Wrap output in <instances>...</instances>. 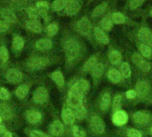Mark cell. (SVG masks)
I'll return each mask as SVG.
<instances>
[{
    "mask_svg": "<svg viewBox=\"0 0 152 137\" xmlns=\"http://www.w3.org/2000/svg\"><path fill=\"white\" fill-rule=\"evenodd\" d=\"M88 132L92 136L101 137L106 133V125L99 113L92 111L87 118Z\"/></svg>",
    "mask_w": 152,
    "mask_h": 137,
    "instance_id": "obj_1",
    "label": "cell"
},
{
    "mask_svg": "<svg viewBox=\"0 0 152 137\" xmlns=\"http://www.w3.org/2000/svg\"><path fill=\"white\" fill-rule=\"evenodd\" d=\"M134 89L137 94V101L150 103L152 99V82L148 78H139Z\"/></svg>",
    "mask_w": 152,
    "mask_h": 137,
    "instance_id": "obj_2",
    "label": "cell"
},
{
    "mask_svg": "<svg viewBox=\"0 0 152 137\" xmlns=\"http://www.w3.org/2000/svg\"><path fill=\"white\" fill-rule=\"evenodd\" d=\"M130 118L132 123L141 131H143L152 125V112L147 110L134 111L131 114Z\"/></svg>",
    "mask_w": 152,
    "mask_h": 137,
    "instance_id": "obj_3",
    "label": "cell"
},
{
    "mask_svg": "<svg viewBox=\"0 0 152 137\" xmlns=\"http://www.w3.org/2000/svg\"><path fill=\"white\" fill-rule=\"evenodd\" d=\"M64 52L67 61L69 64H73L81 54V45L75 38H69L64 43Z\"/></svg>",
    "mask_w": 152,
    "mask_h": 137,
    "instance_id": "obj_4",
    "label": "cell"
},
{
    "mask_svg": "<svg viewBox=\"0 0 152 137\" xmlns=\"http://www.w3.org/2000/svg\"><path fill=\"white\" fill-rule=\"evenodd\" d=\"M112 103V95L110 89L103 90L98 97L97 101V109L101 114L107 113L111 109Z\"/></svg>",
    "mask_w": 152,
    "mask_h": 137,
    "instance_id": "obj_5",
    "label": "cell"
},
{
    "mask_svg": "<svg viewBox=\"0 0 152 137\" xmlns=\"http://www.w3.org/2000/svg\"><path fill=\"white\" fill-rule=\"evenodd\" d=\"M67 104L71 109H75L76 107L81 104H85V96L70 86L69 90L68 92Z\"/></svg>",
    "mask_w": 152,
    "mask_h": 137,
    "instance_id": "obj_6",
    "label": "cell"
},
{
    "mask_svg": "<svg viewBox=\"0 0 152 137\" xmlns=\"http://www.w3.org/2000/svg\"><path fill=\"white\" fill-rule=\"evenodd\" d=\"M132 62L144 74H148V73H150L151 71V62H148L147 59L144 58L141 53H134L133 55H132Z\"/></svg>",
    "mask_w": 152,
    "mask_h": 137,
    "instance_id": "obj_7",
    "label": "cell"
},
{
    "mask_svg": "<svg viewBox=\"0 0 152 137\" xmlns=\"http://www.w3.org/2000/svg\"><path fill=\"white\" fill-rule=\"evenodd\" d=\"M129 115L128 113L124 111L123 109L122 110H118V111H116L114 112H112V115H111V121L113 123V125L117 127H125L128 121H129Z\"/></svg>",
    "mask_w": 152,
    "mask_h": 137,
    "instance_id": "obj_8",
    "label": "cell"
},
{
    "mask_svg": "<svg viewBox=\"0 0 152 137\" xmlns=\"http://www.w3.org/2000/svg\"><path fill=\"white\" fill-rule=\"evenodd\" d=\"M104 73H105V65H104V63L99 62L96 64V66L94 68V70H92V72L90 73L91 76H92V78L94 80V84L95 86H97L100 84V82H101V80H102V76L104 75Z\"/></svg>",
    "mask_w": 152,
    "mask_h": 137,
    "instance_id": "obj_9",
    "label": "cell"
},
{
    "mask_svg": "<svg viewBox=\"0 0 152 137\" xmlns=\"http://www.w3.org/2000/svg\"><path fill=\"white\" fill-rule=\"evenodd\" d=\"M118 135L119 137H143L144 134L142 131L136 127H120V129L118 131Z\"/></svg>",
    "mask_w": 152,
    "mask_h": 137,
    "instance_id": "obj_10",
    "label": "cell"
},
{
    "mask_svg": "<svg viewBox=\"0 0 152 137\" xmlns=\"http://www.w3.org/2000/svg\"><path fill=\"white\" fill-rule=\"evenodd\" d=\"M71 86H73L77 92H79L84 96H86V95L89 93L90 88H91L90 82L86 78H78V79H77L71 85Z\"/></svg>",
    "mask_w": 152,
    "mask_h": 137,
    "instance_id": "obj_11",
    "label": "cell"
},
{
    "mask_svg": "<svg viewBox=\"0 0 152 137\" xmlns=\"http://www.w3.org/2000/svg\"><path fill=\"white\" fill-rule=\"evenodd\" d=\"M61 119L63 121V124L66 126H73L76 122V116L74 113V111L67 106L64 107L61 111Z\"/></svg>",
    "mask_w": 152,
    "mask_h": 137,
    "instance_id": "obj_12",
    "label": "cell"
},
{
    "mask_svg": "<svg viewBox=\"0 0 152 137\" xmlns=\"http://www.w3.org/2000/svg\"><path fill=\"white\" fill-rule=\"evenodd\" d=\"M106 76L108 80L114 85H122L125 82L119 70L116 68H110L106 73Z\"/></svg>",
    "mask_w": 152,
    "mask_h": 137,
    "instance_id": "obj_13",
    "label": "cell"
},
{
    "mask_svg": "<svg viewBox=\"0 0 152 137\" xmlns=\"http://www.w3.org/2000/svg\"><path fill=\"white\" fill-rule=\"evenodd\" d=\"M50 62L45 57H35L28 61V67L31 70H41L49 65Z\"/></svg>",
    "mask_w": 152,
    "mask_h": 137,
    "instance_id": "obj_14",
    "label": "cell"
},
{
    "mask_svg": "<svg viewBox=\"0 0 152 137\" xmlns=\"http://www.w3.org/2000/svg\"><path fill=\"white\" fill-rule=\"evenodd\" d=\"M77 28L78 32L84 36H89L91 34L92 26L87 17L81 18L77 24Z\"/></svg>",
    "mask_w": 152,
    "mask_h": 137,
    "instance_id": "obj_15",
    "label": "cell"
},
{
    "mask_svg": "<svg viewBox=\"0 0 152 137\" xmlns=\"http://www.w3.org/2000/svg\"><path fill=\"white\" fill-rule=\"evenodd\" d=\"M138 39L141 44L152 47V31L147 28H142L138 32Z\"/></svg>",
    "mask_w": 152,
    "mask_h": 137,
    "instance_id": "obj_16",
    "label": "cell"
},
{
    "mask_svg": "<svg viewBox=\"0 0 152 137\" xmlns=\"http://www.w3.org/2000/svg\"><path fill=\"white\" fill-rule=\"evenodd\" d=\"M23 78L22 73L16 70V69H11L6 73V80L12 84H19Z\"/></svg>",
    "mask_w": 152,
    "mask_h": 137,
    "instance_id": "obj_17",
    "label": "cell"
},
{
    "mask_svg": "<svg viewBox=\"0 0 152 137\" xmlns=\"http://www.w3.org/2000/svg\"><path fill=\"white\" fill-rule=\"evenodd\" d=\"M48 99V92L45 87H39L36 90L33 95V101L36 103L43 104Z\"/></svg>",
    "mask_w": 152,
    "mask_h": 137,
    "instance_id": "obj_18",
    "label": "cell"
},
{
    "mask_svg": "<svg viewBox=\"0 0 152 137\" xmlns=\"http://www.w3.org/2000/svg\"><path fill=\"white\" fill-rule=\"evenodd\" d=\"M124 94L117 93L112 96V103H111V111L114 112L118 110H122L123 102H124Z\"/></svg>",
    "mask_w": 152,
    "mask_h": 137,
    "instance_id": "obj_19",
    "label": "cell"
},
{
    "mask_svg": "<svg viewBox=\"0 0 152 137\" xmlns=\"http://www.w3.org/2000/svg\"><path fill=\"white\" fill-rule=\"evenodd\" d=\"M49 132L52 136H60L64 132V125L60 120H54L49 127Z\"/></svg>",
    "mask_w": 152,
    "mask_h": 137,
    "instance_id": "obj_20",
    "label": "cell"
},
{
    "mask_svg": "<svg viewBox=\"0 0 152 137\" xmlns=\"http://www.w3.org/2000/svg\"><path fill=\"white\" fill-rule=\"evenodd\" d=\"M74 111L75 116H76V119L78 121H84L86 119H87L89 112L86 107L85 104H81L77 107H76L75 109H72Z\"/></svg>",
    "mask_w": 152,
    "mask_h": 137,
    "instance_id": "obj_21",
    "label": "cell"
},
{
    "mask_svg": "<svg viewBox=\"0 0 152 137\" xmlns=\"http://www.w3.org/2000/svg\"><path fill=\"white\" fill-rule=\"evenodd\" d=\"M80 2L78 0H68L65 7V12L68 15H75L80 10Z\"/></svg>",
    "mask_w": 152,
    "mask_h": 137,
    "instance_id": "obj_22",
    "label": "cell"
},
{
    "mask_svg": "<svg viewBox=\"0 0 152 137\" xmlns=\"http://www.w3.org/2000/svg\"><path fill=\"white\" fill-rule=\"evenodd\" d=\"M94 35V37H95L96 41L99 44H101V45H108V44H110V38L105 34L103 29H102L101 28H99V27L95 28Z\"/></svg>",
    "mask_w": 152,
    "mask_h": 137,
    "instance_id": "obj_23",
    "label": "cell"
},
{
    "mask_svg": "<svg viewBox=\"0 0 152 137\" xmlns=\"http://www.w3.org/2000/svg\"><path fill=\"white\" fill-rule=\"evenodd\" d=\"M99 62L98 61V57L97 55H92L83 65L82 68V71L84 73H91L92 70H94V68L96 66V64Z\"/></svg>",
    "mask_w": 152,
    "mask_h": 137,
    "instance_id": "obj_24",
    "label": "cell"
},
{
    "mask_svg": "<svg viewBox=\"0 0 152 137\" xmlns=\"http://www.w3.org/2000/svg\"><path fill=\"white\" fill-rule=\"evenodd\" d=\"M121 76L123 77L124 80H129L132 77V69H131V66L128 62H122L120 65H119V69H118Z\"/></svg>",
    "mask_w": 152,
    "mask_h": 137,
    "instance_id": "obj_25",
    "label": "cell"
},
{
    "mask_svg": "<svg viewBox=\"0 0 152 137\" xmlns=\"http://www.w3.org/2000/svg\"><path fill=\"white\" fill-rule=\"evenodd\" d=\"M109 60L110 62L114 66L120 65L122 63V54L118 50H112L109 54Z\"/></svg>",
    "mask_w": 152,
    "mask_h": 137,
    "instance_id": "obj_26",
    "label": "cell"
},
{
    "mask_svg": "<svg viewBox=\"0 0 152 137\" xmlns=\"http://www.w3.org/2000/svg\"><path fill=\"white\" fill-rule=\"evenodd\" d=\"M51 78L53 81L59 86V87H63L65 86V79L62 72L61 70H55L52 73Z\"/></svg>",
    "mask_w": 152,
    "mask_h": 137,
    "instance_id": "obj_27",
    "label": "cell"
},
{
    "mask_svg": "<svg viewBox=\"0 0 152 137\" xmlns=\"http://www.w3.org/2000/svg\"><path fill=\"white\" fill-rule=\"evenodd\" d=\"M52 46H53V42L48 38H42V39L38 40L36 44L37 49H38L40 51L49 50V49H51Z\"/></svg>",
    "mask_w": 152,
    "mask_h": 137,
    "instance_id": "obj_28",
    "label": "cell"
},
{
    "mask_svg": "<svg viewBox=\"0 0 152 137\" xmlns=\"http://www.w3.org/2000/svg\"><path fill=\"white\" fill-rule=\"evenodd\" d=\"M2 17L4 18V20L7 22L10 23H14L17 21V17L16 15L10 10V9H3L2 10Z\"/></svg>",
    "mask_w": 152,
    "mask_h": 137,
    "instance_id": "obj_29",
    "label": "cell"
},
{
    "mask_svg": "<svg viewBox=\"0 0 152 137\" xmlns=\"http://www.w3.org/2000/svg\"><path fill=\"white\" fill-rule=\"evenodd\" d=\"M26 27L30 29L31 31L35 32V33H40L42 31V25L41 23L37 21V20H31V21H28L27 23H26Z\"/></svg>",
    "mask_w": 152,
    "mask_h": 137,
    "instance_id": "obj_30",
    "label": "cell"
},
{
    "mask_svg": "<svg viewBox=\"0 0 152 137\" xmlns=\"http://www.w3.org/2000/svg\"><path fill=\"white\" fill-rule=\"evenodd\" d=\"M36 8L37 9L38 13L40 15H42V17H45L47 15V12H48L49 4L45 1H40V2H37V3Z\"/></svg>",
    "mask_w": 152,
    "mask_h": 137,
    "instance_id": "obj_31",
    "label": "cell"
},
{
    "mask_svg": "<svg viewBox=\"0 0 152 137\" xmlns=\"http://www.w3.org/2000/svg\"><path fill=\"white\" fill-rule=\"evenodd\" d=\"M42 115L39 111H29L27 113V119L29 123H37L40 121Z\"/></svg>",
    "mask_w": 152,
    "mask_h": 137,
    "instance_id": "obj_32",
    "label": "cell"
},
{
    "mask_svg": "<svg viewBox=\"0 0 152 137\" xmlns=\"http://www.w3.org/2000/svg\"><path fill=\"white\" fill-rule=\"evenodd\" d=\"M139 51L140 53L146 59H151L152 58V47L147 45L140 44L139 45Z\"/></svg>",
    "mask_w": 152,
    "mask_h": 137,
    "instance_id": "obj_33",
    "label": "cell"
},
{
    "mask_svg": "<svg viewBox=\"0 0 152 137\" xmlns=\"http://www.w3.org/2000/svg\"><path fill=\"white\" fill-rule=\"evenodd\" d=\"M71 135L73 137H87L88 133L82 127L73 125L71 127Z\"/></svg>",
    "mask_w": 152,
    "mask_h": 137,
    "instance_id": "obj_34",
    "label": "cell"
},
{
    "mask_svg": "<svg viewBox=\"0 0 152 137\" xmlns=\"http://www.w3.org/2000/svg\"><path fill=\"white\" fill-rule=\"evenodd\" d=\"M28 90H29V86H28L27 84H24V85L20 86L16 89L15 95L19 99H23V98H25L27 96V95L28 93Z\"/></svg>",
    "mask_w": 152,
    "mask_h": 137,
    "instance_id": "obj_35",
    "label": "cell"
},
{
    "mask_svg": "<svg viewBox=\"0 0 152 137\" xmlns=\"http://www.w3.org/2000/svg\"><path fill=\"white\" fill-rule=\"evenodd\" d=\"M0 116L4 119H8L12 117V111L7 105L0 104Z\"/></svg>",
    "mask_w": 152,
    "mask_h": 137,
    "instance_id": "obj_36",
    "label": "cell"
},
{
    "mask_svg": "<svg viewBox=\"0 0 152 137\" xmlns=\"http://www.w3.org/2000/svg\"><path fill=\"white\" fill-rule=\"evenodd\" d=\"M23 45H24V39L20 36H15L12 40V48L19 51L22 49Z\"/></svg>",
    "mask_w": 152,
    "mask_h": 137,
    "instance_id": "obj_37",
    "label": "cell"
},
{
    "mask_svg": "<svg viewBox=\"0 0 152 137\" xmlns=\"http://www.w3.org/2000/svg\"><path fill=\"white\" fill-rule=\"evenodd\" d=\"M106 9H107V3H102L98 6L95 7V9L93 11L92 15L94 17H98V16L102 15V13H104Z\"/></svg>",
    "mask_w": 152,
    "mask_h": 137,
    "instance_id": "obj_38",
    "label": "cell"
},
{
    "mask_svg": "<svg viewBox=\"0 0 152 137\" xmlns=\"http://www.w3.org/2000/svg\"><path fill=\"white\" fill-rule=\"evenodd\" d=\"M68 0H54L52 4V7L54 11H60L66 7Z\"/></svg>",
    "mask_w": 152,
    "mask_h": 137,
    "instance_id": "obj_39",
    "label": "cell"
},
{
    "mask_svg": "<svg viewBox=\"0 0 152 137\" xmlns=\"http://www.w3.org/2000/svg\"><path fill=\"white\" fill-rule=\"evenodd\" d=\"M28 17L31 19V20H37V18L38 17L39 13H38V11L36 7H33V6H29L27 8L26 10Z\"/></svg>",
    "mask_w": 152,
    "mask_h": 137,
    "instance_id": "obj_40",
    "label": "cell"
},
{
    "mask_svg": "<svg viewBox=\"0 0 152 137\" xmlns=\"http://www.w3.org/2000/svg\"><path fill=\"white\" fill-rule=\"evenodd\" d=\"M112 21L116 24H123L126 21V18L121 12H115L112 15Z\"/></svg>",
    "mask_w": 152,
    "mask_h": 137,
    "instance_id": "obj_41",
    "label": "cell"
},
{
    "mask_svg": "<svg viewBox=\"0 0 152 137\" xmlns=\"http://www.w3.org/2000/svg\"><path fill=\"white\" fill-rule=\"evenodd\" d=\"M102 28L105 31H110L112 28V21L109 17H105L102 21Z\"/></svg>",
    "mask_w": 152,
    "mask_h": 137,
    "instance_id": "obj_42",
    "label": "cell"
},
{
    "mask_svg": "<svg viewBox=\"0 0 152 137\" xmlns=\"http://www.w3.org/2000/svg\"><path fill=\"white\" fill-rule=\"evenodd\" d=\"M124 96L126 100L133 101V100H137V94L134 89H128L125 94Z\"/></svg>",
    "mask_w": 152,
    "mask_h": 137,
    "instance_id": "obj_43",
    "label": "cell"
},
{
    "mask_svg": "<svg viewBox=\"0 0 152 137\" xmlns=\"http://www.w3.org/2000/svg\"><path fill=\"white\" fill-rule=\"evenodd\" d=\"M57 32H58V25L56 23L53 22V23L48 25V27H47V34L49 36L53 37V36L56 35Z\"/></svg>",
    "mask_w": 152,
    "mask_h": 137,
    "instance_id": "obj_44",
    "label": "cell"
},
{
    "mask_svg": "<svg viewBox=\"0 0 152 137\" xmlns=\"http://www.w3.org/2000/svg\"><path fill=\"white\" fill-rule=\"evenodd\" d=\"M9 58V53L7 49L4 46L0 47V61L3 62H5Z\"/></svg>",
    "mask_w": 152,
    "mask_h": 137,
    "instance_id": "obj_45",
    "label": "cell"
},
{
    "mask_svg": "<svg viewBox=\"0 0 152 137\" xmlns=\"http://www.w3.org/2000/svg\"><path fill=\"white\" fill-rule=\"evenodd\" d=\"M144 2H145V0H132L130 3V8L136 9V8L140 7Z\"/></svg>",
    "mask_w": 152,
    "mask_h": 137,
    "instance_id": "obj_46",
    "label": "cell"
},
{
    "mask_svg": "<svg viewBox=\"0 0 152 137\" xmlns=\"http://www.w3.org/2000/svg\"><path fill=\"white\" fill-rule=\"evenodd\" d=\"M8 97H9V93H8V91H7L5 88L1 87V88H0V99H2V100H6V99H8Z\"/></svg>",
    "mask_w": 152,
    "mask_h": 137,
    "instance_id": "obj_47",
    "label": "cell"
},
{
    "mask_svg": "<svg viewBox=\"0 0 152 137\" xmlns=\"http://www.w3.org/2000/svg\"><path fill=\"white\" fill-rule=\"evenodd\" d=\"M30 137H46L47 136H45L44 133L40 132V131H37V130H33L30 132L29 134Z\"/></svg>",
    "mask_w": 152,
    "mask_h": 137,
    "instance_id": "obj_48",
    "label": "cell"
},
{
    "mask_svg": "<svg viewBox=\"0 0 152 137\" xmlns=\"http://www.w3.org/2000/svg\"><path fill=\"white\" fill-rule=\"evenodd\" d=\"M12 4L13 5H15L14 7H22L26 4V1L25 0H13Z\"/></svg>",
    "mask_w": 152,
    "mask_h": 137,
    "instance_id": "obj_49",
    "label": "cell"
},
{
    "mask_svg": "<svg viewBox=\"0 0 152 137\" xmlns=\"http://www.w3.org/2000/svg\"><path fill=\"white\" fill-rule=\"evenodd\" d=\"M8 24L5 21H0V32H4L8 29Z\"/></svg>",
    "mask_w": 152,
    "mask_h": 137,
    "instance_id": "obj_50",
    "label": "cell"
},
{
    "mask_svg": "<svg viewBox=\"0 0 152 137\" xmlns=\"http://www.w3.org/2000/svg\"><path fill=\"white\" fill-rule=\"evenodd\" d=\"M142 132H143L144 135H147V136H149L152 137V125L151 126H150L149 127H147L146 129H144Z\"/></svg>",
    "mask_w": 152,
    "mask_h": 137,
    "instance_id": "obj_51",
    "label": "cell"
},
{
    "mask_svg": "<svg viewBox=\"0 0 152 137\" xmlns=\"http://www.w3.org/2000/svg\"><path fill=\"white\" fill-rule=\"evenodd\" d=\"M5 133V127L4 126H0V135Z\"/></svg>",
    "mask_w": 152,
    "mask_h": 137,
    "instance_id": "obj_52",
    "label": "cell"
},
{
    "mask_svg": "<svg viewBox=\"0 0 152 137\" xmlns=\"http://www.w3.org/2000/svg\"><path fill=\"white\" fill-rule=\"evenodd\" d=\"M3 137H12V134L10 132H5L4 134V136Z\"/></svg>",
    "mask_w": 152,
    "mask_h": 137,
    "instance_id": "obj_53",
    "label": "cell"
},
{
    "mask_svg": "<svg viewBox=\"0 0 152 137\" xmlns=\"http://www.w3.org/2000/svg\"><path fill=\"white\" fill-rule=\"evenodd\" d=\"M151 103V104H152V99L151 100V101H150V103Z\"/></svg>",
    "mask_w": 152,
    "mask_h": 137,
    "instance_id": "obj_54",
    "label": "cell"
},
{
    "mask_svg": "<svg viewBox=\"0 0 152 137\" xmlns=\"http://www.w3.org/2000/svg\"><path fill=\"white\" fill-rule=\"evenodd\" d=\"M1 121H2V118H1V116H0V123H1Z\"/></svg>",
    "mask_w": 152,
    "mask_h": 137,
    "instance_id": "obj_55",
    "label": "cell"
},
{
    "mask_svg": "<svg viewBox=\"0 0 152 137\" xmlns=\"http://www.w3.org/2000/svg\"><path fill=\"white\" fill-rule=\"evenodd\" d=\"M151 16H152V10H151Z\"/></svg>",
    "mask_w": 152,
    "mask_h": 137,
    "instance_id": "obj_56",
    "label": "cell"
},
{
    "mask_svg": "<svg viewBox=\"0 0 152 137\" xmlns=\"http://www.w3.org/2000/svg\"><path fill=\"white\" fill-rule=\"evenodd\" d=\"M46 137H52V136H47Z\"/></svg>",
    "mask_w": 152,
    "mask_h": 137,
    "instance_id": "obj_57",
    "label": "cell"
}]
</instances>
